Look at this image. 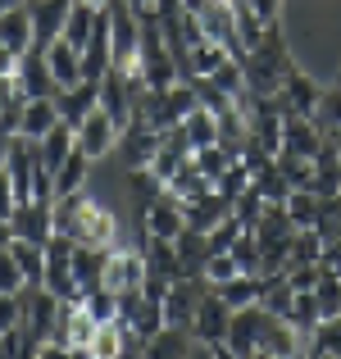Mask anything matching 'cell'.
Returning a JSON list of instances; mask_svg holds the SVG:
<instances>
[{"label": "cell", "instance_id": "obj_7", "mask_svg": "<svg viewBox=\"0 0 341 359\" xmlns=\"http://www.w3.org/2000/svg\"><path fill=\"white\" fill-rule=\"evenodd\" d=\"M137 219H141V232H146V237H178V232L187 228V219H182V201H178L168 187L146 205V210L137 214Z\"/></svg>", "mask_w": 341, "mask_h": 359}, {"label": "cell", "instance_id": "obj_1", "mask_svg": "<svg viewBox=\"0 0 341 359\" xmlns=\"http://www.w3.org/2000/svg\"><path fill=\"white\" fill-rule=\"evenodd\" d=\"M227 323H232V305L219 296V287H210V291H205V300H201V309H196V318H192L196 341H201L210 355H227V351H223Z\"/></svg>", "mask_w": 341, "mask_h": 359}, {"label": "cell", "instance_id": "obj_14", "mask_svg": "<svg viewBox=\"0 0 341 359\" xmlns=\"http://www.w3.org/2000/svg\"><path fill=\"white\" fill-rule=\"evenodd\" d=\"M55 105H60V118L78 132V123L87 118L91 109H100V78H82L78 87H60L55 91Z\"/></svg>", "mask_w": 341, "mask_h": 359}, {"label": "cell", "instance_id": "obj_34", "mask_svg": "<svg viewBox=\"0 0 341 359\" xmlns=\"http://www.w3.org/2000/svg\"><path fill=\"white\" fill-rule=\"evenodd\" d=\"M305 355H333V359H341V314H333V318H323V323L309 332V341H305Z\"/></svg>", "mask_w": 341, "mask_h": 359}, {"label": "cell", "instance_id": "obj_2", "mask_svg": "<svg viewBox=\"0 0 341 359\" xmlns=\"http://www.w3.org/2000/svg\"><path fill=\"white\" fill-rule=\"evenodd\" d=\"M264 318H269V309H264L260 300H255V305L232 309V323H227V341H223L227 359H255V355H260Z\"/></svg>", "mask_w": 341, "mask_h": 359}, {"label": "cell", "instance_id": "obj_10", "mask_svg": "<svg viewBox=\"0 0 341 359\" xmlns=\"http://www.w3.org/2000/svg\"><path fill=\"white\" fill-rule=\"evenodd\" d=\"M227 214H232V201H227L219 187H210V191L187 196L182 201V219H187V228H196V232H214Z\"/></svg>", "mask_w": 341, "mask_h": 359}, {"label": "cell", "instance_id": "obj_9", "mask_svg": "<svg viewBox=\"0 0 341 359\" xmlns=\"http://www.w3.org/2000/svg\"><path fill=\"white\" fill-rule=\"evenodd\" d=\"M14 78H18V91H23L27 100H36V96H55V91H60V82H55V73H51V60H46V50H36V46L18 55Z\"/></svg>", "mask_w": 341, "mask_h": 359}, {"label": "cell", "instance_id": "obj_49", "mask_svg": "<svg viewBox=\"0 0 341 359\" xmlns=\"http://www.w3.org/2000/svg\"><path fill=\"white\" fill-rule=\"evenodd\" d=\"M14 205H18V191H14V177H9V168H0V214H14Z\"/></svg>", "mask_w": 341, "mask_h": 359}, {"label": "cell", "instance_id": "obj_52", "mask_svg": "<svg viewBox=\"0 0 341 359\" xmlns=\"http://www.w3.org/2000/svg\"><path fill=\"white\" fill-rule=\"evenodd\" d=\"M9 241H14V223L0 214V245H9Z\"/></svg>", "mask_w": 341, "mask_h": 359}, {"label": "cell", "instance_id": "obj_29", "mask_svg": "<svg viewBox=\"0 0 341 359\" xmlns=\"http://www.w3.org/2000/svg\"><path fill=\"white\" fill-rule=\"evenodd\" d=\"M100 14H105V9L87 5V0H73V14H69V23H64V41H73V46L82 50V46L91 41V32H96Z\"/></svg>", "mask_w": 341, "mask_h": 359}, {"label": "cell", "instance_id": "obj_39", "mask_svg": "<svg viewBox=\"0 0 341 359\" xmlns=\"http://www.w3.org/2000/svg\"><path fill=\"white\" fill-rule=\"evenodd\" d=\"M319 259H323V237H319L314 228H296V237H291V264H287V269L319 264Z\"/></svg>", "mask_w": 341, "mask_h": 359}, {"label": "cell", "instance_id": "obj_55", "mask_svg": "<svg viewBox=\"0 0 341 359\" xmlns=\"http://www.w3.org/2000/svg\"><path fill=\"white\" fill-rule=\"evenodd\" d=\"M14 5H32V0H0V14H5V9H14Z\"/></svg>", "mask_w": 341, "mask_h": 359}, {"label": "cell", "instance_id": "obj_28", "mask_svg": "<svg viewBox=\"0 0 341 359\" xmlns=\"http://www.w3.org/2000/svg\"><path fill=\"white\" fill-rule=\"evenodd\" d=\"M314 191L319 196H337L341 191V150L333 146V137H328V146L314 155Z\"/></svg>", "mask_w": 341, "mask_h": 359}, {"label": "cell", "instance_id": "obj_18", "mask_svg": "<svg viewBox=\"0 0 341 359\" xmlns=\"http://www.w3.org/2000/svg\"><path fill=\"white\" fill-rule=\"evenodd\" d=\"M319 96H323V91H319L314 78H305L300 69H291L287 78H282V91H278V100H282L287 114H319Z\"/></svg>", "mask_w": 341, "mask_h": 359}, {"label": "cell", "instance_id": "obj_51", "mask_svg": "<svg viewBox=\"0 0 341 359\" xmlns=\"http://www.w3.org/2000/svg\"><path fill=\"white\" fill-rule=\"evenodd\" d=\"M319 264H323L328 273H337V278H341V241H333V245H323V259H319Z\"/></svg>", "mask_w": 341, "mask_h": 359}, {"label": "cell", "instance_id": "obj_11", "mask_svg": "<svg viewBox=\"0 0 341 359\" xmlns=\"http://www.w3.org/2000/svg\"><path fill=\"white\" fill-rule=\"evenodd\" d=\"M9 223H14V237L36 241V245H46L55 237V210L46 201H18L14 214H9Z\"/></svg>", "mask_w": 341, "mask_h": 359}, {"label": "cell", "instance_id": "obj_32", "mask_svg": "<svg viewBox=\"0 0 341 359\" xmlns=\"http://www.w3.org/2000/svg\"><path fill=\"white\" fill-rule=\"evenodd\" d=\"M182 128H187V141H192V150L214 146V141H219V114H214V109H205V105H196L192 114L182 118Z\"/></svg>", "mask_w": 341, "mask_h": 359}, {"label": "cell", "instance_id": "obj_43", "mask_svg": "<svg viewBox=\"0 0 341 359\" xmlns=\"http://www.w3.org/2000/svg\"><path fill=\"white\" fill-rule=\"evenodd\" d=\"M264 205H269V201H264V196L255 191V187H246V191H241V196L232 201V214H236V219L246 223V228H250V223H255V219L264 214Z\"/></svg>", "mask_w": 341, "mask_h": 359}, {"label": "cell", "instance_id": "obj_4", "mask_svg": "<svg viewBox=\"0 0 341 359\" xmlns=\"http://www.w3.org/2000/svg\"><path fill=\"white\" fill-rule=\"evenodd\" d=\"M205 291H210V278H205V273H187V278H178L173 287H168V296H164V318L173 327H192Z\"/></svg>", "mask_w": 341, "mask_h": 359}, {"label": "cell", "instance_id": "obj_33", "mask_svg": "<svg viewBox=\"0 0 341 359\" xmlns=\"http://www.w3.org/2000/svg\"><path fill=\"white\" fill-rule=\"evenodd\" d=\"M260 291H264V278H260V273H236V278H227L223 287H219V296L232 309H241V305H255V300H260Z\"/></svg>", "mask_w": 341, "mask_h": 359}, {"label": "cell", "instance_id": "obj_17", "mask_svg": "<svg viewBox=\"0 0 341 359\" xmlns=\"http://www.w3.org/2000/svg\"><path fill=\"white\" fill-rule=\"evenodd\" d=\"M141 255H146V273H150V278H164V282L187 278L173 237H146V232H141Z\"/></svg>", "mask_w": 341, "mask_h": 359}, {"label": "cell", "instance_id": "obj_42", "mask_svg": "<svg viewBox=\"0 0 341 359\" xmlns=\"http://www.w3.org/2000/svg\"><path fill=\"white\" fill-rule=\"evenodd\" d=\"M232 259L241 264V273H260V241H255L250 228H246L241 237L232 241Z\"/></svg>", "mask_w": 341, "mask_h": 359}, {"label": "cell", "instance_id": "obj_8", "mask_svg": "<svg viewBox=\"0 0 341 359\" xmlns=\"http://www.w3.org/2000/svg\"><path fill=\"white\" fill-rule=\"evenodd\" d=\"M73 241H82V245H109L119 241V223H114V214L105 210V205H96L87 196V205L78 210V223H73V232H69Z\"/></svg>", "mask_w": 341, "mask_h": 359}, {"label": "cell", "instance_id": "obj_44", "mask_svg": "<svg viewBox=\"0 0 341 359\" xmlns=\"http://www.w3.org/2000/svg\"><path fill=\"white\" fill-rule=\"evenodd\" d=\"M23 269H18V259H14V250L9 245H0V291H23Z\"/></svg>", "mask_w": 341, "mask_h": 359}, {"label": "cell", "instance_id": "obj_50", "mask_svg": "<svg viewBox=\"0 0 341 359\" xmlns=\"http://www.w3.org/2000/svg\"><path fill=\"white\" fill-rule=\"evenodd\" d=\"M246 5L260 14V23H278V9H282V0H246Z\"/></svg>", "mask_w": 341, "mask_h": 359}, {"label": "cell", "instance_id": "obj_48", "mask_svg": "<svg viewBox=\"0 0 341 359\" xmlns=\"http://www.w3.org/2000/svg\"><path fill=\"white\" fill-rule=\"evenodd\" d=\"M319 118H323L328 128H341V87H333V91L319 96Z\"/></svg>", "mask_w": 341, "mask_h": 359}, {"label": "cell", "instance_id": "obj_24", "mask_svg": "<svg viewBox=\"0 0 341 359\" xmlns=\"http://www.w3.org/2000/svg\"><path fill=\"white\" fill-rule=\"evenodd\" d=\"M178 245V259H182V273H205V264H210L214 245H210V232H196V228H182L173 237Z\"/></svg>", "mask_w": 341, "mask_h": 359}, {"label": "cell", "instance_id": "obj_23", "mask_svg": "<svg viewBox=\"0 0 341 359\" xmlns=\"http://www.w3.org/2000/svg\"><path fill=\"white\" fill-rule=\"evenodd\" d=\"M73 150H78V132H73L69 123H55V128L46 132L41 141H36V155H41V164L51 168V173H55V168H60L64 159L73 155Z\"/></svg>", "mask_w": 341, "mask_h": 359}, {"label": "cell", "instance_id": "obj_37", "mask_svg": "<svg viewBox=\"0 0 341 359\" xmlns=\"http://www.w3.org/2000/svg\"><path fill=\"white\" fill-rule=\"evenodd\" d=\"M164 187H168V191H173V196H178V201H187V196H201V191H210V187H214V182H210V177H205V173H201V168H196V159H187V164H182V168H178V173H173V177H168V182H164Z\"/></svg>", "mask_w": 341, "mask_h": 359}, {"label": "cell", "instance_id": "obj_6", "mask_svg": "<svg viewBox=\"0 0 341 359\" xmlns=\"http://www.w3.org/2000/svg\"><path fill=\"white\" fill-rule=\"evenodd\" d=\"M328 123L319 114H287L282 118V150H296V155H319L328 146Z\"/></svg>", "mask_w": 341, "mask_h": 359}, {"label": "cell", "instance_id": "obj_41", "mask_svg": "<svg viewBox=\"0 0 341 359\" xmlns=\"http://www.w3.org/2000/svg\"><path fill=\"white\" fill-rule=\"evenodd\" d=\"M241 273V264L232 259V250H214L210 264H205V278H210V287H223L227 278H236Z\"/></svg>", "mask_w": 341, "mask_h": 359}, {"label": "cell", "instance_id": "obj_45", "mask_svg": "<svg viewBox=\"0 0 341 359\" xmlns=\"http://www.w3.org/2000/svg\"><path fill=\"white\" fill-rule=\"evenodd\" d=\"M214 187H219V191L227 196V201H236V196H241L246 187H250V168H246L241 159H236V164L227 168V173H223V177H219V182H214Z\"/></svg>", "mask_w": 341, "mask_h": 359}, {"label": "cell", "instance_id": "obj_19", "mask_svg": "<svg viewBox=\"0 0 341 359\" xmlns=\"http://www.w3.org/2000/svg\"><path fill=\"white\" fill-rule=\"evenodd\" d=\"M105 259H109L105 245H82V241H73V278H78L82 296H87L91 287H100V282H105Z\"/></svg>", "mask_w": 341, "mask_h": 359}, {"label": "cell", "instance_id": "obj_3", "mask_svg": "<svg viewBox=\"0 0 341 359\" xmlns=\"http://www.w3.org/2000/svg\"><path fill=\"white\" fill-rule=\"evenodd\" d=\"M46 287L60 300H82V287L73 278V237H64V232L46 241Z\"/></svg>", "mask_w": 341, "mask_h": 359}, {"label": "cell", "instance_id": "obj_22", "mask_svg": "<svg viewBox=\"0 0 341 359\" xmlns=\"http://www.w3.org/2000/svg\"><path fill=\"white\" fill-rule=\"evenodd\" d=\"M192 351H196V332L192 327H173V323H164L146 346V355H155V359H187Z\"/></svg>", "mask_w": 341, "mask_h": 359}, {"label": "cell", "instance_id": "obj_57", "mask_svg": "<svg viewBox=\"0 0 341 359\" xmlns=\"http://www.w3.org/2000/svg\"><path fill=\"white\" fill-rule=\"evenodd\" d=\"M337 87H341V82H337Z\"/></svg>", "mask_w": 341, "mask_h": 359}, {"label": "cell", "instance_id": "obj_53", "mask_svg": "<svg viewBox=\"0 0 341 359\" xmlns=\"http://www.w3.org/2000/svg\"><path fill=\"white\" fill-rule=\"evenodd\" d=\"M9 141H14V137H9V132H0V168H5V159H9Z\"/></svg>", "mask_w": 341, "mask_h": 359}, {"label": "cell", "instance_id": "obj_54", "mask_svg": "<svg viewBox=\"0 0 341 359\" xmlns=\"http://www.w3.org/2000/svg\"><path fill=\"white\" fill-rule=\"evenodd\" d=\"M328 210H333L337 219H341V191H337V196H328Z\"/></svg>", "mask_w": 341, "mask_h": 359}, {"label": "cell", "instance_id": "obj_47", "mask_svg": "<svg viewBox=\"0 0 341 359\" xmlns=\"http://www.w3.org/2000/svg\"><path fill=\"white\" fill-rule=\"evenodd\" d=\"M241 232H246V223L236 219V214H227V219L219 223V228L210 232V245H214V250H232V241L241 237Z\"/></svg>", "mask_w": 341, "mask_h": 359}, {"label": "cell", "instance_id": "obj_46", "mask_svg": "<svg viewBox=\"0 0 341 359\" xmlns=\"http://www.w3.org/2000/svg\"><path fill=\"white\" fill-rule=\"evenodd\" d=\"M23 323V300L18 291H0V332H14Z\"/></svg>", "mask_w": 341, "mask_h": 359}, {"label": "cell", "instance_id": "obj_31", "mask_svg": "<svg viewBox=\"0 0 341 359\" xmlns=\"http://www.w3.org/2000/svg\"><path fill=\"white\" fill-rule=\"evenodd\" d=\"M164 191V177L155 173L150 164H141V168H128V196H132V205H137V214L146 210L155 196Z\"/></svg>", "mask_w": 341, "mask_h": 359}, {"label": "cell", "instance_id": "obj_56", "mask_svg": "<svg viewBox=\"0 0 341 359\" xmlns=\"http://www.w3.org/2000/svg\"><path fill=\"white\" fill-rule=\"evenodd\" d=\"M132 9H155V0H128Z\"/></svg>", "mask_w": 341, "mask_h": 359}, {"label": "cell", "instance_id": "obj_12", "mask_svg": "<svg viewBox=\"0 0 341 359\" xmlns=\"http://www.w3.org/2000/svg\"><path fill=\"white\" fill-rule=\"evenodd\" d=\"M159 137H164V132H159L155 123H146L141 114H132V123L119 132V150H123V159H128V168L150 164V155L159 150Z\"/></svg>", "mask_w": 341, "mask_h": 359}, {"label": "cell", "instance_id": "obj_21", "mask_svg": "<svg viewBox=\"0 0 341 359\" xmlns=\"http://www.w3.org/2000/svg\"><path fill=\"white\" fill-rule=\"evenodd\" d=\"M0 41L14 55L32 50V5H14V9L0 14Z\"/></svg>", "mask_w": 341, "mask_h": 359}, {"label": "cell", "instance_id": "obj_27", "mask_svg": "<svg viewBox=\"0 0 341 359\" xmlns=\"http://www.w3.org/2000/svg\"><path fill=\"white\" fill-rule=\"evenodd\" d=\"M323 210H328V196H319L314 187H296V191L287 196V214H291L296 228H314V223L323 219Z\"/></svg>", "mask_w": 341, "mask_h": 359}, {"label": "cell", "instance_id": "obj_30", "mask_svg": "<svg viewBox=\"0 0 341 359\" xmlns=\"http://www.w3.org/2000/svg\"><path fill=\"white\" fill-rule=\"evenodd\" d=\"M250 187H255V191H260V196H264L269 205H287V196L296 191V187H291L287 177H282L278 159H273V164H264L260 173H250Z\"/></svg>", "mask_w": 341, "mask_h": 359}, {"label": "cell", "instance_id": "obj_16", "mask_svg": "<svg viewBox=\"0 0 341 359\" xmlns=\"http://www.w3.org/2000/svg\"><path fill=\"white\" fill-rule=\"evenodd\" d=\"M114 146H119V123H114L105 109H91V114L78 123V150H87L91 159H100V155H114Z\"/></svg>", "mask_w": 341, "mask_h": 359}, {"label": "cell", "instance_id": "obj_13", "mask_svg": "<svg viewBox=\"0 0 341 359\" xmlns=\"http://www.w3.org/2000/svg\"><path fill=\"white\" fill-rule=\"evenodd\" d=\"M146 282V255L128 250V245H109V259H105V287L109 291H132Z\"/></svg>", "mask_w": 341, "mask_h": 359}, {"label": "cell", "instance_id": "obj_35", "mask_svg": "<svg viewBox=\"0 0 341 359\" xmlns=\"http://www.w3.org/2000/svg\"><path fill=\"white\" fill-rule=\"evenodd\" d=\"M87 164H91V155H87V150H73V155L64 159L60 168H55V191H60V196L82 191V182H87Z\"/></svg>", "mask_w": 341, "mask_h": 359}, {"label": "cell", "instance_id": "obj_25", "mask_svg": "<svg viewBox=\"0 0 341 359\" xmlns=\"http://www.w3.org/2000/svg\"><path fill=\"white\" fill-rule=\"evenodd\" d=\"M55 123H64L55 96H36V100H27V105H23V123H18V132H23V137H32V141H41Z\"/></svg>", "mask_w": 341, "mask_h": 359}, {"label": "cell", "instance_id": "obj_36", "mask_svg": "<svg viewBox=\"0 0 341 359\" xmlns=\"http://www.w3.org/2000/svg\"><path fill=\"white\" fill-rule=\"evenodd\" d=\"M9 250H14V259H18V269H23L27 282H46V245L14 237V241H9Z\"/></svg>", "mask_w": 341, "mask_h": 359}, {"label": "cell", "instance_id": "obj_20", "mask_svg": "<svg viewBox=\"0 0 341 359\" xmlns=\"http://www.w3.org/2000/svg\"><path fill=\"white\" fill-rule=\"evenodd\" d=\"M46 60H51V73H55V82L60 87H78L82 82V50L73 41H51L46 46Z\"/></svg>", "mask_w": 341, "mask_h": 359}, {"label": "cell", "instance_id": "obj_40", "mask_svg": "<svg viewBox=\"0 0 341 359\" xmlns=\"http://www.w3.org/2000/svg\"><path fill=\"white\" fill-rule=\"evenodd\" d=\"M314 300H319V314L323 318H333V314H341V278L337 273H319V282H314Z\"/></svg>", "mask_w": 341, "mask_h": 359}, {"label": "cell", "instance_id": "obj_38", "mask_svg": "<svg viewBox=\"0 0 341 359\" xmlns=\"http://www.w3.org/2000/svg\"><path fill=\"white\" fill-rule=\"evenodd\" d=\"M278 168L291 187H314V155H296V150H278Z\"/></svg>", "mask_w": 341, "mask_h": 359}, {"label": "cell", "instance_id": "obj_15", "mask_svg": "<svg viewBox=\"0 0 341 359\" xmlns=\"http://www.w3.org/2000/svg\"><path fill=\"white\" fill-rule=\"evenodd\" d=\"M69 14H73V0H32V46L36 50L60 41Z\"/></svg>", "mask_w": 341, "mask_h": 359}, {"label": "cell", "instance_id": "obj_26", "mask_svg": "<svg viewBox=\"0 0 341 359\" xmlns=\"http://www.w3.org/2000/svg\"><path fill=\"white\" fill-rule=\"evenodd\" d=\"M241 73H246V91H250V96H278L282 91V73L255 50L241 60Z\"/></svg>", "mask_w": 341, "mask_h": 359}, {"label": "cell", "instance_id": "obj_5", "mask_svg": "<svg viewBox=\"0 0 341 359\" xmlns=\"http://www.w3.org/2000/svg\"><path fill=\"white\" fill-rule=\"evenodd\" d=\"M100 109L119 123V132L137 114V96H132V82H128V69H123V64H109V73L100 78Z\"/></svg>", "mask_w": 341, "mask_h": 359}]
</instances>
